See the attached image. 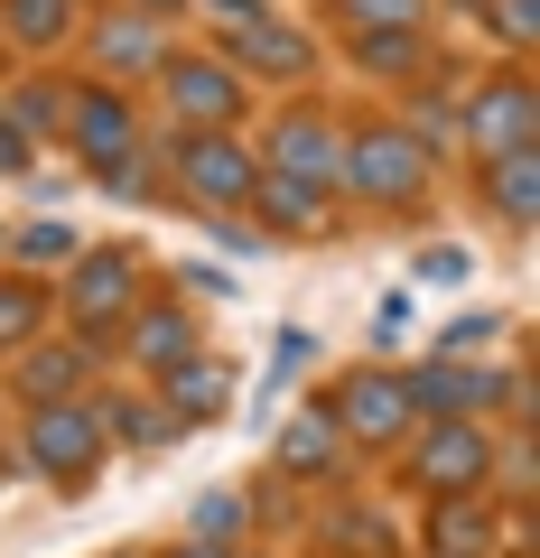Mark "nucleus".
<instances>
[{
  "label": "nucleus",
  "mask_w": 540,
  "mask_h": 558,
  "mask_svg": "<svg viewBox=\"0 0 540 558\" xmlns=\"http://www.w3.org/2000/svg\"><path fill=\"white\" fill-rule=\"evenodd\" d=\"M336 178L355 186L363 205H392V215H410V205L429 196V140H420V131H392V121H373V131H355V149H345Z\"/></svg>",
  "instance_id": "1"
},
{
  "label": "nucleus",
  "mask_w": 540,
  "mask_h": 558,
  "mask_svg": "<svg viewBox=\"0 0 540 558\" xmlns=\"http://www.w3.org/2000/svg\"><path fill=\"white\" fill-rule=\"evenodd\" d=\"M103 418L84 410V400H47V410H28V465H38L57 494H84V484L103 475Z\"/></svg>",
  "instance_id": "2"
},
{
  "label": "nucleus",
  "mask_w": 540,
  "mask_h": 558,
  "mask_svg": "<svg viewBox=\"0 0 540 558\" xmlns=\"http://www.w3.org/2000/svg\"><path fill=\"white\" fill-rule=\"evenodd\" d=\"M168 168H178V205H187V215H233V205L252 196V178H261L224 131H178Z\"/></svg>",
  "instance_id": "3"
},
{
  "label": "nucleus",
  "mask_w": 540,
  "mask_h": 558,
  "mask_svg": "<svg viewBox=\"0 0 540 558\" xmlns=\"http://www.w3.org/2000/svg\"><path fill=\"white\" fill-rule=\"evenodd\" d=\"M65 307H75L84 336H112L131 307H141V252L131 242H103V252H75V279H65Z\"/></svg>",
  "instance_id": "4"
},
{
  "label": "nucleus",
  "mask_w": 540,
  "mask_h": 558,
  "mask_svg": "<svg viewBox=\"0 0 540 558\" xmlns=\"http://www.w3.org/2000/svg\"><path fill=\"white\" fill-rule=\"evenodd\" d=\"M466 140H476L484 159H513V149H531V140H540V94H531V75L484 84V94L466 102Z\"/></svg>",
  "instance_id": "5"
},
{
  "label": "nucleus",
  "mask_w": 540,
  "mask_h": 558,
  "mask_svg": "<svg viewBox=\"0 0 540 558\" xmlns=\"http://www.w3.org/2000/svg\"><path fill=\"white\" fill-rule=\"evenodd\" d=\"M65 140H75V159L103 178L112 159H131L141 121H131V102H121L112 84H84V94H65Z\"/></svg>",
  "instance_id": "6"
},
{
  "label": "nucleus",
  "mask_w": 540,
  "mask_h": 558,
  "mask_svg": "<svg viewBox=\"0 0 540 558\" xmlns=\"http://www.w3.org/2000/svg\"><path fill=\"white\" fill-rule=\"evenodd\" d=\"M336 418H345V438L382 447V438H410L420 428V410H410V391H400V373H355L336 391Z\"/></svg>",
  "instance_id": "7"
},
{
  "label": "nucleus",
  "mask_w": 540,
  "mask_h": 558,
  "mask_svg": "<svg viewBox=\"0 0 540 558\" xmlns=\"http://www.w3.org/2000/svg\"><path fill=\"white\" fill-rule=\"evenodd\" d=\"M159 75H168V102L187 112V131H224V121L242 112V84H233V65H215V57H168Z\"/></svg>",
  "instance_id": "8"
},
{
  "label": "nucleus",
  "mask_w": 540,
  "mask_h": 558,
  "mask_svg": "<svg viewBox=\"0 0 540 558\" xmlns=\"http://www.w3.org/2000/svg\"><path fill=\"white\" fill-rule=\"evenodd\" d=\"M484 465H494V447H484V428H466V418H439L420 438V484L429 494H476Z\"/></svg>",
  "instance_id": "9"
},
{
  "label": "nucleus",
  "mask_w": 540,
  "mask_h": 558,
  "mask_svg": "<svg viewBox=\"0 0 540 558\" xmlns=\"http://www.w3.org/2000/svg\"><path fill=\"white\" fill-rule=\"evenodd\" d=\"M94 65L112 75V94H121L131 75H159V65H168L159 20H149V10H121V20H103V28H94Z\"/></svg>",
  "instance_id": "10"
},
{
  "label": "nucleus",
  "mask_w": 540,
  "mask_h": 558,
  "mask_svg": "<svg viewBox=\"0 0 540 558\" xmlns=\"http://www.w3.org/2000/svg\"><path fill=\"white\" fill-rule=\"evenodd\" d=\"M261 215V233H317L326 223V186L317 178H280V168H271V178H252V196H242Z\"/></svg>",
  "instance_id": "11"
},
{
  "label": "nucleus",
  "mask_w": 540,
  "mask_h": 558,
  "mask_svg": "<svg viewBox=\"0 0 540 558\" xmlns=\"http://www.w3.org/2000/svg\"><path fill=\"white\" fill-rule=\"evenodd\" d=\"M224 400H233V373H224L215 354L168 363V418H178V428H205V418H224Z\"/></svg>",
  "instance_id": "12"
},
{
  "label": "nucleus",
  "mask_w": 540,
  "mask_h": 558,
  "mask_svg": "<svg viewBox=\"0 0 540 558\" xmlns=\"http://www.w3.org/2000/svg\"><path fill=\"white\" fill-rule=\"evenodd\" d=\"M84 373H94L84 344H38V354L20 363V391H28V410H47V400H84Z\"/></svg>",
  "instance_id": "13"
},
{
  "label": "nucleus",
  "mask_w": 540,
  "mask_h": 558,
  "mask_svg": "<svg viewBox=\"0 0 540 558\" xmlns=\"http://www.w3.org/2000/svg\"><path fill=\"white\" fill-rule=\"evenodd\" d=\"M121 336H131V354H141L149 373H168V363L196 354V326H187V307H131V326H121Z\"/></svg>",
  "instance_id": "14"
},
{
  "label": "nucleus",
  "mask_w": 540,
  "mask_h": 558,
  "mask_svg": "<svg viewBox=\"0 0 540 558\" xmlns=\"http://www.w3.org/2000/svg\"><path fill=\"white\" fill-rule=\"evenodd\" d=\"M94 418H103V438H112V447H149V457L187 438L178 418H168V400H112V410H94Z\"/></svg>",
  "instance_id": "15"
},
{
  "label": "nucleus",
  "mask_w": 540,
  "mask_h": 558,
  "mask_svg": "<svg viewBox=\"0 0 540 558\" xmlns=\"http://www.w3.org/2000/svg\"><path fill=\"white\" fill-rule=\"evenodd\" d=\"M271 168L280 178H336V149H326V121L317 112H299V121H280V140H271Z\"/></svg>",
  "instance_id": "16"
},
{
  "label": "nucleus",
  "mask_w": 540,
  "mask_h": 558,
  "mask_svg": "<svg viewBox=\"0 0 540 558\" xmlns=\"http://www.w3.org/2000/svg\"><path fill=\"white\" fill-rule=\"evenodd\" d=\"M484 205H494L503 223H531L540 215V159H531V149H513V159L484 168Z\"/></svg>",
  "instance_id": "17"
},
{
  "label": "nucleus",
  "mask_w": 540,
  "mask_h": 558,
  "mask_svg": "<svg viewBox=\"0 0 540 558\" xmlns=\"http://www.w3.org/2000/svg\"><path fill=\"white\" fill-rule=\"evenodd\" d=\"M233 57L252 65V75H299V65L317 57V47H308L299 28H280V20H252V28H242V38H233Z\"/></svg>",
  "instance_id": "18"
},
{
  "label": "nucleus",
  "mask_w": 540,
  "mask_h": 558,
  "mask_svg": "<svg viewBox=\"0 0 540 558\" xmlns=\"http://www.w3.org/2000/svg\"><path fill=\"white\" fill-rule=\"evenodd\" d=\"M326 465H336V418H326V410L289 418V428H280V475H326Z\"/></svg>",
  "instance_id": "19"
},
{
  "label": "nucleus",
  "mask_w": 540,
  "mask_h": 558,
  "mask_svg": "<svg viewBox=\"0 0 540 558\" xmlns=\"http://www.w3.org/2000/svg\"><path fill=\"white\" fill-rule=\"evenodd\" d=\"M242 521H252V502H242V494H196V512H187V539H205V549H233Z\"/></svg>",
  "instance_id": "20"
},
{
  "label": "nucleus",
  "mask_w": 540,
  "mask_h": 558,
  "mask_svg": "<svg viewBox=\"0 0 540 558\" xmlns=\"http://www.w3.org/2000/svg\"><path fill=\"white\" fill-rule=\"evenodd\" d=\"M38 317H47V289H38V279H0V354L38 336Z\"/></svg>",
  "instance_id": "21"
},
{
  "label": "nucleus",
  "mask_w": 540,
  "mask_h": 558,
  "mask_svg": "<svg viewBox=\"0 0 540 558\" xmlns=\"http://www.w3.org/2000/svg\"><path fill=\"white\" fill-rule=\"evenodd\" d=\"M429 539H439V549H457V558H476L484 539H494V521H484V512H466L457 494H439V521H429Z\"/></svg>",
  "instance_id": "22"
},
{
  "label": "nucleus",
  "mask_w": 540,
  "mask_h": 558,
  "mask_svg": "<svg viewBox=\"0 0 540 558\" xmlns=\"http://www.w3.org/2000/svg\"><path fill=\"white\" fill-rule=\"evenodd\" d=\"M65 20H75V0H10V38L20 47H57Z\"/></svg>",
  "instance_id": "23"
},
{
  "label": "nucleus",
  "mask_w": 540,
  "mask_h": 558,
  "mask_svg": "<svg viewBox=\"0 0 540 558\" xmlns=\"http://www.w3.org/2000/svg\"><path fill=\"white\" fill-rule=\"evenodd\" d=\"M363 65L373 75H410L420 65V28H363Z\"/></svg>",
  "instance_id": "24"
},
{
  "label": "nucleus",
  "mask_w": 540,
  "mask_h": 558,
  "mask_svg": "<svg viewBox=\"0 0 540 558\" xmlns=\"http://www.w3.org/2000/svg\"><path fill=\"white\" fill-rule=\"evenodd\" d=\"M345 20H355V38L363 28H420L429 0H345Z\"/></svg>",
  "instance_id": "25"
},
{
  "label": "nucleus",
  "mask_w": 540,
  "mask_h": 558,
  "mask_svg": "<svg viewBox=\"0 0 540 558\" xmlns=\"http://www.w3.org/2000/svg\"><path fill=\"white\" fill-rule=\"evenodd\" d=\"M494 28L513 38V57H531L540 47V0H494Z\"/></svg>",
  "instance_id": "26"
},
{
  "label": "nucleus",
  "mask_w": 540,
  "mask_h": 558,
  "mask_svg": "<svg viewBox=\"0 0 540 558\" xmlns=\"http://www.w3.org/2000/svg\"><path fill=\"white\" fill-rule=\"evenodd\" d=\"M336 549H363V558H392V531L373 512H336Z\"/></svg>",
  "instance_id": "27"
},
{
  "label": "nucleus",
  "mask_w": 540,
  "mask_h": 558,
  "mask_svg": "<svg viewBox=\"0 0 540 558\" xmlns=\"http://www.w3.org/2000/svg\"><path fill=\"white\" fill-rule=\"evenodd\" d=\"M20 252H28V260H75V233H65V223H28Z\"/></svg>",
  "instance_id": "28"
},
{
  "label": "nucleus",
  "mask_w": 540,
  "mask_h": 558,
  "mask_svg": "<svg viewBox=\"0 0 540 558\" xmlns=\"http://www.w3.org/2000/svg\"><path fill=\"white\" fill-rule=\"evenodd\" d=\"M494 336H503L494 317H466V326H447V336H439V354H466V344H494Z\"/></svg>",
  "instance_id": "29"
},
{
  "label": "nucleus",
  "mask_w": 540,
  "mask_h": 558,
  "mask_svg": "<svg viewBox=\"0 0 540 558\" xmlns=\"http://www.w3.org/2000/svg\"><path fill=\"white\" fill-rule=\"evenodd\" d=\"M308 354H317V344H308V336H299V326H289V336H280V354H271V381H289V373H299V363H308Z\"/></svg>",
  "instance_id": "30"
},
{
  "label": "nucleus",
  "mask_w": 540,
  "mask_h": 558,
  "mask_svg": "<svg viewBox=\"0 0 540 558\" xmlns=\"http://www.w3.org/2000/svg\"><path fill=\"white\" fill-rule=\"evenodd\" d=\"M178 279H187V289H196V299H233V279H224V270H205V260H187Z\"/></svg>",
  "instance_id": "31"
},
{
  "label": "nucleus",
  "mask_w": 540,
  "mask_h": 558,
  "mask_svg": "<svg viewBox=\"0 0 540 558\" xmlns=\"http://www.w3.org/2000/svg\"><path fill=\"white\" fill-rule=\"evenodd\" d=\"M28 168V131H10V121H0V178H20Z\"/></svg>",
  "instance_id": "32"
},
{
  "label": "nucleus",
  "mask_w": 540,
  "mask_h": 558,
  "mask_svg": "<svg viewBox=\"0 0 540 558\" xmlns=\"http://www.w3.org/2000/svg\"><path fill=\"white\" fill-rule=\"evenodd\" d=\"M205 10H215V20H224V28H233V38H242V28H252V20H261V0H205Z\"/></svg>",
  "instance_id": "33"
},
{
  "label": "nucleus",
  "mask_w": 540,
  "mask_h": 558,
  "mask_svg": "<svg viewBox=\"0 0 540 558\" xmlns=\"http://www.w3.org/2000/svg\"><path fill=\"white\" fill-rule=\"evenodd\" d=\"M420 279H466V252H457V242H447V252H429V260H420Z\"/></svg>",
  "instance_id": "34"
},
{
  "label": "nucleus",
  "mask_w": 540,
  "mask_h": 558,
  "mask_svg": "<svg viewBox=\"0 0 540 558\" xmlns=\"http://www.w3.org/2000/svg\"><path fill=\"white\" fill-rule=\"evenodd\" d=\"M178 558H233V549H205V539H187V549Z\"/></svg>",
  "instance_id": "35"
},
{
  "label": "nucleus",
  "mask_w": 540,
  "mask_h": 558,
  "mask_svg": "<svg viewBox=\"0 0 540 558\" xmlns=\"http://www.w3.org/2000/svg\"><path fill=\"white\" fill-rule=\"evenodd\" d=\"M131 10H149V20H159V10H178V0H131Z\"/></svg>",
  "instance_id": "36"
},
{
  "label": "nucleus",
  "mask_w": 540,
  "mask_h": 558,
  "mask_svg": "<svg viewBox=\"0 0 540 558\" xmlns=\"http://www.w3.org/2000/svg\"><path fill=\"white\" fill-rule=\"evenodd\" d=\"M121 558H141V549H121Z\"/></svg>",
  "instance_id": "37"
}]
</instances>
